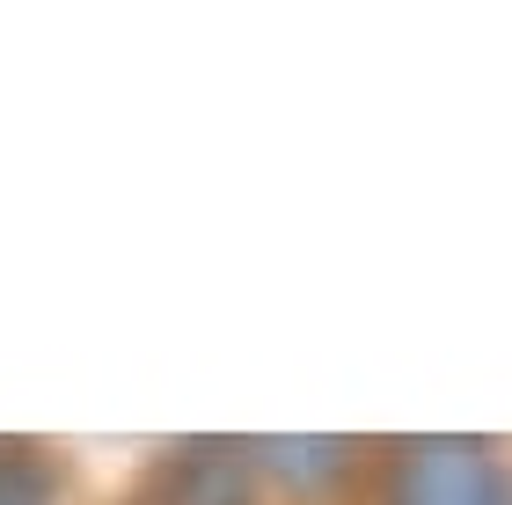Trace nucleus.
<instances>
[{
	"mask_svg": "<svg viewBox=\"0 0 512 505\" xmlns=\"http://www.w3.org/2000/svg\"><path fill=\"white\" fill-rule=\"evenodd\" d=\"M256 454H264V462L271 469H300V476H330L337 462H344V440H264V447H256Z\"/></svg>",
	"mask_w": 512,
	"mask_h": 505,
	"instance_id": "3",
	"label": "nucleus"
},
{
	"mask_svg": "<svg viewBox=\"0 0 512 505\" xmlns=\"http://www.w3.org/2000/svg\"><path fill=\"white\" fill-rule=\"evenodd\" d=\"M0 505H52V469L30 447H0Z\"/></svg>",
	"mask_w": 512,
	"mask_h": 505,
	"instance_id": "2",
	"label": "nucleus"
},
{
	"mask_svg": "<svg viewBox=\"0 0 512 505\" xmlns=\"http://www.w3.org/2000/svg\"><path fill=\"white\" fill-rule=\"evenodd\" d=\"M395 505H512L491 447L476 440H417L403 462V491Z\"/></svg>",
	"mask_w": 512,
	"mask_h": 505,
	"instance_id": "1",
	"label": "nucleus"
}]
</instances>
